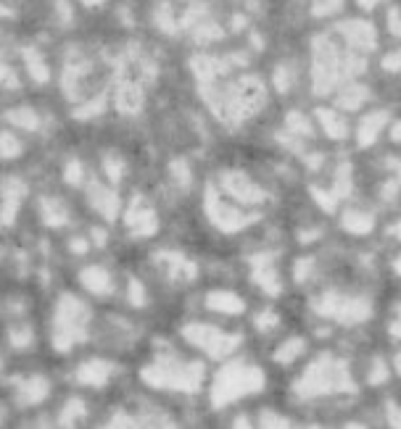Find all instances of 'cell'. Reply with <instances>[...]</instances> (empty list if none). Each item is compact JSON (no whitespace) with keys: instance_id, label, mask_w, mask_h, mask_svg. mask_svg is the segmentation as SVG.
Returning a JSON list of instances; mask_svg holds the SVG:
<instances>
[{"instance_id":"6da1fadb","label":"cell","mask_w":401,"mask_h":429,"mask_svg":"<svg viewBox=\"0 0 401 429\" xmlns=\"http://www.w3.org/2000/svg\"><path fill=\"white\" fill-rule=\"evenodd\" d=\"M267 377L259 366L246 361H232L225 369H219L214 382H211V406L214 408H225L241 398L256 395L262 393Z\"/></svg>"},{"instance_id":"7a4b0ae2","label":"cell","mask_w":401,"mask_h":429,"mask_svg":"<svg viewBox=\"0 0 401 429\" xmlns=\"http://www.w3.org/2000/svg\"><path fill=\"white\" fill-rule=\"evenodd\" d=\"M351 387H354V382H351L349 366L332 356L314 358L296 379V393L301 398L330 395V393H344Z\"/></svg>"},{"instance_id":"3957f363","label":"cell","mask_w":401,"mask_h":429,"mask_svg":"<svg viewBox=\"0 0 401 429\" xmlns=\"http://www.w3.org/2000/svg\"><path fill=\"white\" fill-rule=\"evenodd\" d=\"M143 382L156 390H180V393H198L204 384V363H185L177 356H164L148 363L143 372Z\"/></svg>"},{"instance_id":"277c9868","label":"cell","mask_w":401,"mask_h":429,"mask_svg":"<svg viewBox=\"0 0 401 429\" xmlns=\"http://www.w3.org/2000/svg\"><path fill=\"white\" fill-rule=\"evenodd\" d=\"M87 324H90V308L77 295L64 293L58 298L53 317V348L58 353H69L77 342L87 340Z\"/></svg>"},{"instance_id":"5b68a950","label":"cell","mask_w":401,"mask_h":429,"mask_svg":"<svg viewBox=\"0 0 401 429\" xmlns=\"http://www.w3.org/2000/svg\"><path fill=\"white\" fill-rule=\"evenodd\" d=\"M344 71H351V61H341L338 48L330 40H314V50H311V82H314V92H328L338 85V77Z\"/></svg>"},{"instance_id":"8992f818","label":"cell","mask_w":401,"mask_h":429,"mask_svg":"<svg viewBox=\"0 0 401 429\" xmlns=\"http://www.w3.org/2000/svg\"><path fill=\"white\" fill-rule=\"evenodd\" d=\"M183 337L193 345V348L204 350L211 358H227L230 353H235L241 345V335L235 332H225L211 324H185Z\"/></svg>"},{"instance_id":"52a82bcc","label":"cell","mask_w":401,"mask_h":429,"mask_svg":"<svg viewBox=\"0 0 401 429\" xmlns=\"http://www.w3.org/2000/svg\"><path fill=\"white\" fill-rule=\"evenodd\" d=\"M317 311H320L322 317L332 319V321H341V324H362L372 314L370 300L359 298V295H344V293L320 295Z\"/></svg>"},{"instance_id":"ba28073f","label":"cell","mask_w":401,"mask_h":429,"mask_svg":"<svg viewBox=\"0 0 401 429\" xmlns=\"http://www.w3.org/2000/svg\"><path fill=\"white\" fill-rule=\"evenodd\" d=\"M204 201H206L204 205H206L209 221L222 232H238L243 226H248V221L253 219V216L243 214L235 201H225V195H219L214 187H206Z\"/></svg>"},{"instance_id":"9c48e42d","label":"cell","mask_w":401,"mask_h":429,"mask_svg":"<svg viewBox=\"0 0 401 429\" xmlns=\"http://www.w3.org/2000/svg\"><path fill=\"white\" fill-rule=\"evenodd\" d=\"M222 192L238 205H259L267 201V190H262L251 177H246V171L238 169L222 171Z\"/></svg>"},{"instance_id":"30bf717a","label":"cell","mask_w":401,"mask_h":429,"mask_svg":"<svg viewBox=\"0 0 401 429\" xmlns=\"http://www.w3.org/2000/svg\"><path fill=\"white\" fill-rule=\"evenodd\" d=\"M125 224L132 235H138V238H150V235H156V229H159V216L153 211V205L146 203L143 198H135V201L129 203V208H127Z\"/></svg>"},{"instance_id":"8fae6325","label":"cell","mask_w":401,"mask_h":429,"mask_svg":"<svg viewBox=\"0 0 401 429\" xmlns=\"http://www.w3.org/2000/svg\"><path fill=\"white\" fill-rule=\"evenodd\" d=\"M209 311L214 314H225V317H238L246 311V298L238 295L235 290H227V287H217L204 298Z\"/></svg>"},{"instance_id":"7c38bea8","label":"cell","mask_w":401,"mask_h":429,"mask_svg":"<svg viewBox=\"0 0 401 429\" xmlns=\"http://www.w3.org/2000/svg\"><path fill=\"white\" fill-rule=\"evenodd\" d=\"M251 277L253 282L259 284L262 290H267L269 295H277L280 293V271L275 266V256H269V253H262V256H256L251 261Z\"/></svg>"},{"instance_id":"4fadbf2b","label":"cell","mask_w":401,"mask_h":429,"mask_svg":"<svg viewBox=\"0 0 401 429\" xmlns=\"http://www.w3.org/2000/svg\"><path fill=\"white\" fill-rule=\"evenodd\" d=\"M77 279H80L82 287L92 295L106 298V295L114 293V277H111V271L106 269V266H98V263H90V266L80 269Z\"/></svg>"},{"instance_id":"5bb4252c","label":"cell","mask_w":401,"mask_h":429,"mask_svg":"<svg viewBox=\"0 0 401 429\" xmlns=\"http://www.w3.org/2000/svg\"><path fill=\"white\" fill-rule=\"evenodd\" d=\"M87 198H90L92 208L104 216L106 221H114L119 216V205L122 203H119V195L111 187H106L101 182H90L87 184Z\"/></svg>"},{"instance_id":"9a60e30c","label":"cell","mask_w":401,"mask_h":429,"mask_svg":"<svg viewBox=\"0 0 401 429\" xmlns=\"http://www.w3.org/2000/svg\"><path fill=\"white\" fill-rule=\"evenodd\" d=\"M74 377L85 387H106L108 379L114 377V363L106 361V358H90V361L80 363Z\"/></svg>"},{"instance_id":"2e32d148","label":"cell","mask_w":401,"mask_h":429,"mask_svg":"<svg viewBox=\"0 0 401 429\" xmlns=\"http://www.w3.org/2000/svg\"><path fill=\"white\" fill-rule=\"evenodd\" d=\"M27 195V187H24L22 180H8L6 187H3V203H0V224L8 226L16 221V214L22 208V201Z\"/></svg>"},{"instance_id":"e0dca14e","label":"cell","mask_w":401,"mask_h":429,"mask_svg":"<svg viewBox=\"0 0 401 429\" xmlns=\"http://www.w3.org/2000/svg\"><path fill=\"white\" fill-rule=\"evenodd\" d=\"M48 393H50V382H48V377H43V374L27 377V379L19 384V390H16V406H22V408L37 406V403L45 400Z\"/></svg>"},{"instance_id":"ac0fdd59","label":"cell","mask_w":401,"mask_h":429,"mask_svg":"<svg viewBox=\"0 0 401 429\" xmlns=\"http://www.w3.org/2000/svg\"><path fill=\"white\" fill-rule=\"evenodd\" d=\"M341 32H344L346 43L356 50H372L375 43H378V37H375V27L365 19H351V22H346L341 27Z\"/></svg>"},{"instance_id":"d6986e66","label":"cell","mask_w":401,"mask_h":429,"mask_svg":"<svg viewBox=\"0 0 401 429\" xmlns=\"http://www.w3.org/2000/svg\"><path fill=\"white\" fill-rule=\"evenodd\" d=\"M116 108L127 116H132V113H140L143 108V87H140L138 80H125L119 82V90H116Z\"/></svg>"},{"instance_id":"ffe728a7","label":"cell","mask_w":401,"mask_h":429,"mask_svg":"<svg viewBox=\"0 0 401 429\" xmlns=\"http://www.w3.org/2000/svg\"><path fill=\"white\" fill-rule=\"evenodd\" d=\"M386 124H388V113L386 111L367 113L365 119L359 122V129H356V143H359L362 147L372 145V143L380 137V132L386 129Z\"/></svg>"},{"instance_id":"44dd1931","label":"cell","mask_w":401,"mask_h":429,"mask_svg":"<svg viewBox=\"0 0 401 429\" xmlns=\"http://www.w3.org/2000/svg\"><path fill=\"white\" fill-rule=\"evenodd\" d=\"M317 122H320L322 132L330 137V140H346L349 132H351V124H349L338 111L320 108V111H317Z\"/></svg>"},{"instance_id":"7402d4cb","label":"cell","mask_w":401,"mask_h":429,"mask_svg":"<svg viewBox=\"0 0 401 429\" xmlns=\"http://www.w3.org/2000/svg\"><path fill=\"white\" fill-rule=\"evenodd\" d=\"M40 216L48 226H56V229L69 224V208L56 198H40Z\"/></svg>"},{"instance_id":"603a6c76","label":"cell","mask_w":401,"mask_h":429,"mask_svg":"<svg viewBox=\"0 0 401 429\" xmlns=\"http://www.w3.org/2000/svg\"><path fill=\"white\" fill-rule=\"evenodd\" d=\"M307 348H309V342L304 337H288V340H283L280 345H277V350H275V363H280V366H290V363L296 361V358H301L304 353H307Z\"/></svg>"},{"instance_id":"cb8c5ba5","label":"cell","mask_w":401,"mask_h":429,"mask_svg":"<svg viewBox=\"0 0 401 429\" xmlns=\"http://www.w3.org/2000/svg\"><path fill=\"white\" fill-rule=\"evenodd\" d=\"M372 226H375V216L370 211L349 208L344 214V229L351 232V235H367V232H372Z\"/></svg>"},{"instance_id":"d4e9b609","label":"cell","mask_w":401,"mask_h":429,"mask_svg":"<svg viewBox=\"0 0 401 429\" xmlns=\"http://www.w3.org/2000/svg\"><path fill=\"white\" fill-rule=\"evenodd\" d=\"M6 122H11L13 126H19V129H27V132H35L40 129V113L35 108H29V106H16L11 111H6Z\"/></svg>"},{"instance_id":"484cf974","label":"cell","mask_w":401,"mask_h":429,"mask_svg":"<svg viewBox=\"0 0 401 429\" xmlns=\"http://www.w3.org/2000/svg\"><path fill=\"white\" fill-rule=\"evenodd\" d=\"M22 56H24V64H27V71H29V77H32V80L40 82V85L50 80V68H48L45 58L40 56L37 50H32V48H24Z\"/></svg>"},{"instance_id":"4316f807","label":"cell","mask_w":401,"mask_h":429,"mask_svg":"<svg viewBox=\"0 0 401 429\" xmlns=\"http://www.w3.org/2000/svg\"><path fill=\"white\" fill-rule=\"evenodd\" d=\"M367 95H370V90H367V87L356 85V82H351V85H349V87H344V90H341V95H338V106H341V108H346V111H356L359 106H365V103H367Z\"/></svg>"},{"instance_id":"83f0119b","label":"cell","mask_w":401,"mask_h":429,"mask_svg":"<svg viewBox=\"0 0 401 429\" xmlns=\"http://www.w3.org/2000/svg\"><path fill=\"white\" fill-rule=\"evenodd\" d=\"M391 374H393V369H391V361H386L383 356H375V358L370 361V369H367V382L378 387V384L388 382Z\"/></svg>"},{"instance_id":"f1b7e54d","label":"cell","mask_w":401,"mask_h":429,"mask_svg":"<svg viewBox=\"0 0 401 429\" xmlns=\"http://www.w3.org/2000/svg\"><path fill=\"white\" fill-rule=\"evenodd\" d=\"M22 140L13 135V132H0V159L11 161V159H19L22 156Z\"/></svg>"},{"instance_id":"f546056e","label":"cell","mask_w":401,"mask_h":429,"mask_svg":"<svg viewBox=\"0 0 401 429\" xmlns=\"http://www.w3.org/2000/svg\"><path fill=\"white\" fill-rule=\"evenodd\" d=\"M82 416H85V400H82V398H69L66 406L61 408L58 424H74V421Z\"/></svg>"},{"instance_id":"4dcf8cb0","label":"cell","mask_w":401,"mask_h":429,"mask_svg":"<svg viewBox=\"0 0 401 429\" xmlns=\"http://www.w3.org/2000/svg\"><path fill=\"white\" fill-rule=\"evenodd\" d=\"M286 129H288V135L311 137L309 119H307V116H301V113H288V116H286Z\"/></svg>"},{"instance_id":"1f68e13d","label":"cell","mask_w":401,"mask_h":429,"mask_svg":"<svg viewBox=\"0 0 401 429\" xmlns=\"http://www.w3.org/2000/svg\"><path fill=\"white\" fill-rule=\"evenodd\" d=\"M253 327L259 329V332H264V335H269V332H275L277 327H280V317H277L275 308H264L259 317L253 319Z\"/></svg>"},{"instance_id":"d6a6232c","label":"cell","mask_w":401,"mask_h":429,"mask_svg":"<svg viewBox=\"0 0 401 429\" xmlns=\"http://www.w3.org/2000/svg\"><path fill=\"white\" fill-rule=\"evenodd\" d=\"M156 24H159V29H161V32H167V34L177 32V27H180V22L174 19L172 8H169L167 3H161L159 8H156Z\"/></svg>"},{"instance_id":"836d02e7","label":"cell","mask_w":401,"mask_h":429,"mask_svg":"<svg viewBox=\"0 0 401 429\" xmlns=\"http://www.w3.org/2000/svg\"><path fill=\"white\" fill-rule=\"evenodd\" d=\"M8 340H11V345L16 350H27V348H32V342H35V332L29 327H11Z\"/></svg>"},{"instance_id":"e575fe53","label":"cell","mask_w":401,"mask_h":429,"mask_svg":"<svg viewBox=\"0 0 401 429\" xmlns=\"http://www.w3.org/2000/svg\"><path fill=\"white\" fill-rule=\"evenodd\" d=\"M64 180L69 182V184H74V187L85 184V166H82L80 159L66 161V166H64Z\"/></svg>"},{"instance_id":"d590c367","label":"cell","mask_w":401,"mask_h":429,"mask_svg":"<svg viewBox=\"0 0 401 429\" xmlns=\"http://www.w3.org/2000/svg\"><path fill=\"white\" fill-rule=\"evenodd\" d=\"M104 169H106V177L111 184H119L122 177H125V161L119 159V156H106L104 161Z\"/></svg>"},{"instance_id":"8d00e7d4","label":"cell","mask_w":401,"mask_h":429,"mask_svg":"<svg viewBox=\"0 0 401 429\" xmlns=\"http://www.w3.org/2000/svg\"><path fill=\"white\" fill-rule=\"evenodd\" d=\"M104 108H106V95H98V98H92L90 103H85L82 108H77L74 116H77V119H90V116L101 113Z\"/></svg>"},{"instance_id":"74e56055","label":"cell","mask_w":401,"mask_h":429,"mask_svg":"<svg viewBox=\"0 0 401 429\" xmlns=\"http://www.w3.org/2000/svg\"><path fill=\"white\" fill-rule=\"evenodd\" d=\"M290 85H293V68L288 66V64H280L275 68V87L280 92H288L290 90Z\"/></svg>"},{"instance_id":"f35d334b","label":"cell","mask_w":401,"mask_h":429,"mask_svg":"<svg viewBox=\"0 0 401 429\" xmlns=\"http://www.w3.org/2000/svg\"><path fill=\"white\" fill-rule=\"evenodd\" d=\"M344 6V0H311V8L317 16H328V13H335Z\"/></svg>"},{"instance_id":"ab89813d","label":"cell","mask_w":401,"mask_h":429,"mask_svg":"<svg viewBox=\"0 0 401 429\" xmlns=\"http://www.w3.org/2000/svg\"><path fill=\"white\" fill-rule=\"evenodd\" d=\"M129 303L143 308L146 305V287L135 279V277H129Z\"/></svg>"},{"instance_id":"60d3db41","label":"cell","mask_w":401,"mask_h":429,"mask_svg":"<svg viewBox=\"0 0 401 429\" xmlns=\"http://www.w3.org/2000/svg\"><path fill=\"white\" fill-rule=\"evenodd\" d=\"M0 85L3 87H19V80H16V71H13L3 58H0Z\"/></svg>"},{"instance_id":"b9f144b4","label":"cell","mask_w":401,"mask_h":429,"mask_svg":"<svg viewBox=\"0 0 401 429\" xmlns=\"http://www.w3.org/2000/svg\"><path fill=\"white\" fill-rule=\"evenodd\" d=\"M172 174L177 177V182H180V184H185V187H188V184H190V180H193V174H190V166H188L185 161H174V163H172Z\"/></svg>"},{"instance_id":"7bdbcfd3","label":"cell","mask_w":401,"mask_h":429,"mask_svg":"<svg viewBox=\"0 0 401 429\" xmlns=\"http://www.w3.org/2000/svg\"><path fill=\"white\" fill-rule=\"evenodd\" d=\"M90 250V242L85 238H74L71 240V253H77V256H82V253H87Z\"/></svg>"},{"instance_id":"ee69618b","label":"cell","mask_w":401,"mask_h":429,"mask_svg":"<svg viewBox=\"0 0 401 429\" xmlns=\"http://www.w3.org/2000/svg\"><path fill=\"white\" fill-rule=\"evenodd\" d=\"M383 66L388 68V71H401V50L391 53V58H386V64H383Z\"/></svg>"},{"instance_id":"f6af8a7d","label":"cell","mask_w":401,"mask_h":429,"mask_svg":"<svg viewBox=\"0 0 401 429\" xmlns=\"http://www.w3.org/2000/svg\"><path fill=\"white\" fill-rule=\"evenodd\" d=\"M388 27H391V32L396 34V37H401V13L399 11H391Z\"/></svg>"},{"instance_id":"bcb514c9","label":"cell","mask_w":401,"mask_h":429,"mask_svg":"<svg viewBox=\"0 0 401 429\" xmlns=\"http://www.w3.org/2000/svg\"><path fill=\"white\" fill-rule=\"evenodd\" d=\"M56 6H58V11H61V19H64V22H69V19H71V8H69V3H66V0H58Z\"/></svg>"},{"instance_id":"7dc6e473","label":"cell","mask_w":401,"mask_h":429,"mask_svg":"<svg viewBox=\"0 0 401 429\" xmlns=\"http://www.w3.org/2000/svg\"><path fill=\"white\" fill-rule=\"evenodd\" d=\"M92 242H95L98 248H104V242H106V232H104V229H92Z\"/></svg>"},{"instance_id":"c3c4849f","label":"cell","mask_w":401,"mask_h":429,"mask_svg":"<svg viewBox=\"0 0 401 429\" xmlns=\"http://www.w3.org/2000/svg\"><path fill=\"white\" fill-rule=\"evenodd\" d=\"M391 369H393V374H399L401 377V350L399 353H393V358H391Z\"/></svg>"},{"instance_id":"681fc988","label":"cell","mask_w":401,"mask_h":429,"mask_svg":"<svg viewBox=\"0 0 401 429\" xmlns=\"http://www.w3.org/2000/svg\"><path fill=\"white\" fill-rule=\"evenodd\" d=\"M391 140H393V143H401V122H396V124L391 126Z\"/></svg>"},{"instance_id":"f907efd6","label":"cell","mask_w":401,"mask_h":429,"mask_svg":"<svg viewBox=\"0 0 401 429\" xmlns=\"http://www.w3.org/2000/svg\"><path fill=\"white\" fill-rule=\"evenodd\" d=\"M391 269H393V274H399V277H401V256H396V259H393Z\"/></svg>"},{"instance_id":"816d5d0a","label":"cell","mask_w":401,"mask_h":429,"mask_svg":"<svg viewBox=\"0 0 401 429\" xmlns=\"http://www.w3.org/2000/svg\"><path fill=\"white\" fill-rule=\"evenodd\" d=\"M378 3H380V0H359V6H362V8H375Z\"/></svg>"},{"instance_id":"f5cc1de1","label":"cell","mask_w":401,"mask_h":429,"mask_svg":"<svg viewBox=\"0 0 401 429\" xmlns=\"http://www.w3.org/2000/svg\"><path fill=\"white\" fill-rule=\"evenodd\" d=\"M85 6H98V3H104V0H82Z\"/></svg>"},{"instance_id":"db71d44e","label":"cell","mask_w":401,"mask_h":429,"mask_svg":"<svg viewBox=\"0 0 401 429\" xmlns=\"http://www.w3.org/2000/svg\"><path fill=\"white\" fill-rule=\"evenodd\" d=\"M393 235H396V238L401 240V221H399V224H396V229H393Z\"/></svg>"},{"instance_id":"11a10c76","label":"cell","mask_w":401,"mask_h":429,"mask_svg":"<svg viewBox=\"0 0 401 429\" xmlns=\"http://www.w3.org/2000/svg\"><path fill=\"white\" fill-rule=\"evenodd\" d=\"M0 369H3V358H0Z\"/></svg>"}]
</instances>
